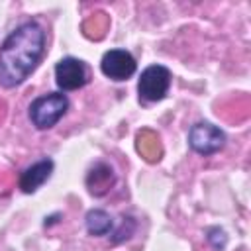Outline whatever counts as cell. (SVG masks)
I'll use <instances>...</instances> for the list:
<instances>
[{"instance_id":"obj_5","label":"cell","mask_w":251,"mask_h":251,"mask_svg":"<svg viewBox=\"0 0 251 251\" xmlns=\"http://www.w3.org/2000/svg\"><path fill=\"white\" fill-rule=\"evenodd\" d=\"M137 69L133 55L126 49H110L100 61V71L112 80H127Z\"/></svg>"},{"instance_id":"obj_2","label":"cell","mask_w":251,"mask_h":251,"mask_svg":"<svg viewBox=\"0 0 251 251\" xmlns=\"http://www.w3.org/2000/svg\"><path fill=\"white\" fill-rule=\"evenodd\" d=\"M69 100L63 92H49L29 104V120L37 129H51L67 114Z\"/></svg>"},{"instance_id":"obj_4","label":"cell","mask_w":251,"mask_h":251,"mask_svg":"<svg viewBox=\"0 0 251 251\" xmlns=\"http://www.w3.org/2000/svg\"><path fill=\"white\" fill-rule=\"evenodd\" d=\"M188 145L198 155H214L226 145V135L218 126L198 122L188 131Z\"/></svg>"},{"instance_id":"obj_1","label":"cell","mask_w":251,"mask_h":251,"mask_svg":"<svg viewBox=\"0 0 251 251\" xmlns=\"http://www.w3.org/2000/svg\"><path fill=\"white\" fill-rule=\"evenodd\" d=\"M45 51V29L29 20L20 24L0 45V86L22 84L37 67Z\"/></svg>"},{"instance_id":"obj_9","label":"cell","mask_w":251,"mask_h":251,"mask_svg":"<svg viewBox=\"0 0 251 251\" xmlns=\"http://www.w3.org/2000/svg\"><path fill=\"white\" fill-rule=\"evenodd\" d=\"M112 226H114V222H112L110 214L100 208H94L86 214V229L90 235H106L112 229Z\"/></svg>"},{"instance_id":"obj_7","label":"cell","mask_w":251,"mask_h":251,"mask_svg":"<svg viewBox=\"0 0 251 251\" xmlns=\"http://www.w3.org/2000/svg\"><path fill=\"white\" fill-rule=\"evenodd\" d=\"M53 161L51 159H41V161H37V163H33L31 167H27L22 175H20V188H22V192H25V194H31V192H35L49 176H51V173H53Z\"/></svg>"},{"instance_id":"obj_8","label":"cell","mask_w":251,"mask_h":251,"mask_svg":"<svg viewBox=\"0 0 251 251\" xmlns=\"http://www.w3.org/2000/svg\"><path fill=\"white\" fill-rule=\"evenodd\" d=\"M116 176H114V171L110 165L106 163H96L90 171H88V176H86V186L88 190L94 194V196H102L110 190V186L114 184Z\"/></svg>"},{"instance_id":"obj_3","label":"cell","mask_w":251,"mask_h":251,"mask_svg":"<svg viewBox=\"0 0 251 251\" xmlns=\"http://www.w3.org/2000/svg\"><path fill=\"white\" fill-rule=\"evenodd\" d=\"M171 86V71L163 65H149L137 82L139 98L145 102H159L167 96Z\"/></svg>"},{"instance_id":"obj_6","label":"cell","mask_w":251,"mask_h":251,"mask_svg":"<svg viewBox=\"0 0 251 251\" xmlns=\"http://www.w3.org/2000/svg\"><path fill=\"white\" fill-rule=\"evenodd\" d=\"M55 82L61 90H78L86 84V67L76 57H65L55 65Z\"/></svg>"}]
</instances>
